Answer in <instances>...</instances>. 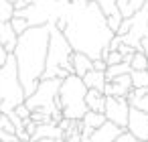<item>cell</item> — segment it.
<instances>
[{"instance_id":"cell-6","label":"cell","mask_w":148,"mask_h":142,"mask_svg":"<svg viewBox=\"0 0 148 142\" xmlns=\"http://www.w3.org/2000/svg\"><path fill=\"white\" fill-rule=\"evenodd\" d=\"M59 85L61 79L59 77H51V79H41L37 89L25 97V106L33 112V110H43L49 116L59 108L57 104V95H59Z\"/></svg>"},{"instance_id":"cell-7","label":"cell","mask_w":148,"mask_h":142,"mask_svg":"<svg viewBox=\"0 0 148 142\" xmlns=\"http://www.w3.org/2000/svg\"><path fill=\"white\" fill-rule=\"evenodd\" d=\"M128 19H130V29H128L126 35H120V37H122V43H126V45H130L138 51L140 39L148 37V2Z\"/></svg>"},{"instance_id":"cell-3","label":"cell","mask_w":148,"mask_h":142,"mask_svg":"<svg viewBox=\"0 0 148 142\" xmlns=\"http://www.w3.org/2000/svg\"><path fill=\"white\" fill-rule=\"evenodd\" d=\"M51 33H49V49H47V63H45V71L41 75V79H51V77H59L65 79L67 75L75 73L73 71V49L69 45V41L65 39L63 31H59L53 23H49Z\"/></svg>"},{"instance_id":"cell-28","label":"cell","mask_w":148,"mask_h":142,"mask_svg":"<svg viewBox=\"0 0 148 142\" xmlns=\"http://www.w3.org/2000/svg\"><path fill=\"white\" fill-rule=\"evenodd\" d=\"M12 112H14V114H16L18 118H23V120L31 118V110H29V108L25 106V102H23V104H18V106H16V108H14Z\"/></svg>"},{"instance_id":"cell-1","label":"cell","mask_w":148,"mask_h":142,"mask_svg":"<svg viewBox=\"0 0 148 142\" xmlns=\"http://www.w3.org/2000/svg\"><path fill=\"white\" fill-rule=\"evenodd\" d=\"M67 25L63 29L65 39L73 51L85 53L89 59H97L110 45L114 31L108 27V19L95 0H75L65 10Z\"/></svg>"},{"instance_id":"cell-10","label":"cell","mask_w":148,"mask_h":142,"mask_svg":"<svg viewBox=\"0 0 148 142\" xmlns=\"http://www.w3.org/2000/svg\"><path fill=\"white\" fill-rule=\"evenodd\" d=\"M122 130H124V128H120L118 124H114V122L106 120L101 126H97V128L93 130V134H91L89 142H114V140L120 136V132H122Z\"/></svg>"},{"instance_id":"cell-13","label":"cell","mask_w":148,"mask_h":142,"mask_svg":"<svg viewBox=\"0 0 148 142\" xmlns=\"http://www.w3.org/2000/svg\"><path fill=\"white\" fill-rule=\"evenodd\" d=\"M61 136H63V130H61L57 124H53V122H45V124H37V130L33 132L31 140L37 142L39 138H61Z\"/></svg>"},{"instance_id":"cell-23","label":"cell","mask_w":148,"mask_h":142,"mask_svg":"<svg viewBox=\"0 0 148 142\" xmlns=\"http://www.w3.org/2000/svg\"><path fill=\"white\" fill-rule=\"evenodd\" d=\"M10 25H12V29H14V33H16V35H23V33L31 27V25H29V21H27L25 16H16V14H12Z\"/></svg>"},{"instance_id":"cell-30","label":"cell","mask_w":148,"mask_h":142,"mask_svg":"<svg viewBox=\"0 0 148 142\" xmlns=\"http://www.w3.org/2000/svg\"><path fill=\"white\" fill-rule=\"evenodd\" d=\"M118 51H120V53H122V57H124V55H132L136 49H134V47H130V45H126V43H122V45L118 47Z\"/></svg>"},{"instance_id":"cell-33","label":"cell","mask_w":148,"mask_h":142,"mask_svg":"<svg viewBox=\"0 0 148 142\" xmlns=\"http://www.w3.org/2000/svg\"><path fill=\"white\" fill-rule=\"evenodd\" d=\"M69 124H71V120H69V118H65V116H63V120H61V122H59V124H57V126H59V128H61V130H63V132H65V130H67V128H69Z\"/></svg>"},{"instance_id":"cell-8","label":"cell","mask_w":148,"mask_h":142,"mask_svg":"<svg viewBox=\"0 0 148 142\" xmlns=\"http://www.w3.org/2000/svg\"><path fill=\"white\" fill-rule=\"evenodd\" d=\"M106 118L114 124H118L120 128H126L128 124V114H130V104L126 97H118V95H108L106 97V110H103Z\"/></svg>"},{"instance_id":"cell-26","label":"cell","mask_w":148,"mask_h":142,"mask_svg":"<svg viewBox=\"0 0 148 142\" xmlns=\"http://www.w3.org/2000/svg\"><path fill=\"white\" fill-rule=\"evenodd\" d=\"M130 106H134V108H138V110H142V112H146V114H148V91H146V95H142L140 99L130 102Z\"/></svg>"},{"instance_id":"cell-37","label":"cell","mask_w":148,"mask_h":142,"mask_svg":"<svg viewBox=\"0 0 148 142\" xmlns=\"http://www.w3.org/2000/svg\"><path fill=\"white\" fill-rule=\"evenodd\" d=\"M8 2H14V0H8Z\"/></svg>"},{"instance_id":"cell-20","label":"cell","mask_w":148,"mask_h":142,"mask_svg":"<svg viewBox=\"0 0 148 142\" xmlns=\"http://www.w3.org/2000/svg\"><path fill=\"white\" fill-rule=\"evenodd\" d=\"M146 4V0H128V2H126V6L120 10V14L124 16V19H128V16H132L134 12H138L142 6Z\"/></svg>"},{"instance_id":"cell-27","label":"cell","mask_w":148,"mask_h":142,"mask_svg":"<svg viewBox=\"0 0 148 142\" xmlns=\"http://www.w3.org/2000/svg\"><path fill=\"white\" fill-rule=\"evenodd\" d=\"M122 61H124V57H122L120 51H110L108 57H106V63L108 65H116V63H122Z\"/></svg>"},{"instance_id":"cell-11","label":"cell","mask_w":148,"mask_h":142,"mask_svg":"<svg viewBox=\"0 0 148 142\" xmlns=\"http://www.w3.org/2000/svg\"><path fill=\"white\" fill-rule=\"evenodd\" d=\"M16 39H18V35L14 33L10 21H2V23H0V45H2L8 53L14 51V47H16Z\"/></svg>"},{"instance_id":"cell-25","label":"cell","mask_w":148,"mask_h":142,"mask_svg":"<svg viewBox=\"0 0 148 142\" xmlns=\"http://www.w3.org/2000/svg\"><path fill=\"white\" fill-rule=\"evenodd\" d=\"M114 142H140V140H138V138H136V136H134L132 132H128V130L124 128V130L120 132V136H118V138H116Z\"/></svg>"},{"instance_id":"cell-34","label":"cell","mask_w":148,"mask_h":142,"mask_svg":"<svg viewBox=\"0 0 148 142\" xmlns=\"http://www.w3.org/2000/svg\"><path fill=\"white\" fill-rule=\"evenodd\" d=\"M65 142H81V136L79 134H71V136L65 138Z\"/></svg>"},{"instance_id":"cell-24","label":"cell","mask_w":148,"mask_h":142,"mask_svg":"<svg viewBox=\"0 0 148 142\" xmlns=\"http://www.w3.org/2000/svg\"><path fill=\"white\" fill-rule=\"evenodd\" d=\"M12 14H14L12 2H8V0H0V23H2V21H10Z\"/></svg>"},{"instance_id":"cell-29","label":"cell","mask_w":148,"mask_h":142,"mask_svg":"<svg viewBox=\"0 0 148 142\" xmlns=\"http://www.w3.org/2000/svg\"><path fill=\"white\" fill-rule=\"evenodd\" d=\"M106 67H108V63L103 59H99V57L91 61V69H95V71H106Z\"/></svg>"},{"instance_id":"cell-9","label":"cell","mask_w":148,"mask_h":142,"mask_svg":"<svg viewBox=\"0 0 148 142\" xmlns=\"http://www.w3.org/2000/svg\"><path fill=\"white\" fill-rule=\"evenodd\" d=\"M126 130L132 132L140 142H148V114L130 106V114H128V124Z\"/></svg>"},{"instance_id":"cell-35","label":"cell","mask_w":148,"mask_h":142,"mask_svg":"<svg viewBox=\"0 0 148 142\" xmlns=\"http://www.w3.org/2000/svg\"><path fill=\"white\" fill-rule=\"evenodd\" d=\"M53 142H65V138H63V136H61V138H55V140H53Z\"/></svg>"},{"instance_id":"cell-4","label":"cell","mask_w":148,"mask_h":142,"mask_svg":"<svg viewBox=\"0 0 148 142\" xmlns=\"http://www.w3.org/2000/svg\"><path fill=\"white\" fill-rule=\"evenodd\" d=\"M85 93H87V87H85V83H83V79L79 75L71 73L65 79H61L57 104H59V108H61L65 118L81 120L85 116V112H87Z\"/></svg>"},{"instance_id":"cell-31","label":"cell","mask_w":148,"mask_h":142,"mask_svg":"<svg viewBox=\"0 0 148 142\" xmlns=\"http://www.w3.org/2000/svg\"><path fill=\"white\" fill-rule=\"evenodd\" d=\"M8 55H10V53H8V51H6V49H4L2 45H0V67H2V65L6 63V59H8Z\"/></svg>"},{"instance_id":"cell-2","label":"cell","mask_w":148,"mask_h":142,"mask_svg":"<svg viewBox=\"0 0 148 142\" xmlns=\"http://www.w3.org/2000/svg\"><path fill=\"white\" fill-rule=\"evenodd\" d=\"M49 25H37L29 27L23 35L16 39V47L12 51L16 59V69H18V79L23 83L25 95H31L45 71L47 63V49H49Z\"/></svg>"},{"instance_id":"cell-16","label":"cell","mask_w":148,"mask_h":142,"mask_svg":"<svg viewBox=\"0 0 148 142\" xmlns=\"http://www.w3.org/2000/svg\"><path fill=\"white\" fill-rule=\"evenodd\" d=\"M85 104H87V110H93V112H103L106 110V95L97 89H87L85 93Z\"/></svg>"},{"instance_id":"cell-18","label":"cell","mask_w":148,"mask_h":142,"mask_svg":"<svg viewBox=\"0 0 148 142\" xmlns=\"http://www.w3.org/2000/svg\"><path fill=\"white\" fill-rule=\"evenodd\" d=\"M106 120H108V118H106V114H103V112H93V110H87V112H85V116L81 118V122H83L85 126H91V128L101 126Z\"/></svg>"},{"instance_id":"cell-15","label":"cell","mask_w":148,"mask_h":142,"mask_svg":"<svg viewBox=\"0 0 148 142\" xmlns=\"http://www.w3.org/2000/svg\"><path fill=\"white\" fill-rule=\"evenodd\" d=\"M71 61H73V71H75V75L83 77V75H85V73L91 69V61H93V59H89L85 53L73 51V57H71Z\"/></svg>"},{"instance_id":"cell-17","label":"cell","mask_w":148,"mask_h":142,"mask_svg":"<svg viewBox=\"0 0 148 142\" xmlns=\"http://www.w3.org/2000/svg\"><path fill=\"white\" fill-rule=\"evenodd\" d=\"M130 71H132L130 63L122 61V63H116V65H108L103 73H106V79H108V81H112L114 77H118V75H124V73H130Z\"/></svg>"},{"instance_id":"cell-22","label":"cell","mask_w":148,"mask_h":142,"mask_svg":"<svg viewBox=\"0 0 148 142\" xmlns=\"http://www.w3.org/2000/svg\"><path fill=\"white\" fill-rule=\"evenodd\" d=\"M97 6L101 8V12L106 16H112V14H118V0H95Z\"/></svg>"},{"instance_id":"cell-14","label":"cell","mask_w":148,"mask_h":142,"mask_svg":"<svg viewBox=\"0 0 148 142\" xmlns=\"http://www.w3.org/2000/svg\"><path fill=\"white\" fill-rule=\"evenodd\" d=\"M81 79H83V83H85V87H87V89H97V91H101V93H103V85H106V81H108L103 71L89 69Z\"/></svg>"},{"instance_id":"cell-21","label":"cell","mask_w":148,"mask_h":142,"mask_svg":"<svg viewBox=\"0 0 148 142\" xmlns=\"http://www.w3.org/2000/svg\"><path fill=\"white\" fill-rule=\"evenodd\" d=\"M130 67L132 69H148V55L142 51H134V55L130 59Z\"/></svg>"},{"instance_id":"cell-32","label":"cell","mask_w":148,"mask_h":142,"mask_svg":"<svg viewBox=\"0 0 148 142\" xmlns=\"http://www.w3.org/2000/svg\"><path fill=\"white\" fill-rule=\"evenodd\" d=\"M29 4L25 2V0H14V2H12V8L14 10H23V8H27Z\"/></svg>"},{"instance_id":"cell-5","label":"cell","mask_w":148,"mask_h":142,"mask_svg":"<svg viewBox=\"0 0 148 142\" xmlns=\"http://www.w3.org/2000/svg\"><path fill=\"white\" fill-rule=\"evenodd\" d=\"M25 89L18 79V69H16V59L10 53L6 63L0 67V112L8 114L12 112L18 104L25 102Z\"/></svg>"},{"instance_id":"cell-36","label":"cell","mask_w":148,"mask_h":142,"mask_svg":"<svg viewBox=\"0 0 148 142\" xmlns=\"http://www.w3.org/2000/svg\"><path fill=\"white\" fill-rule=\"evenodd\" d=\"M25 2H27V4H35V2H37V0H25Z\"/></svg>"},{"instance_id":"cell-19","label":"cell","mask_w":148,"mask_h":142,"mask_svg":"<svg viewBox=\"0 0 148 142\" xmlns=\"http://www.w3.org/2000/svg\"><path fill=\"white\" fill-rule=\"evenodd\" d=\"M132 87H148V69H132Z\"/></svg>"},{"instance_id":"cell-12","label":"cell","mask_w":148,"mask_h":142,"mask_svg":"<svg viewBox=\"0 0 148 142\" xmlns=\"http://www.w3.org/2000/svg\"><path fill=\"white\" fill-rule=\"evenodd\" d=\"M110 89L112 93L110 95H118V97H126L128 91L132 89V77L130 73H124V75H118L110 81Z\"/></svg>"}]
</instances>
